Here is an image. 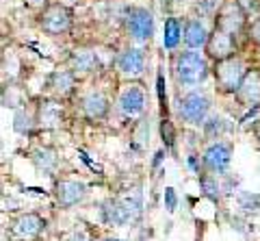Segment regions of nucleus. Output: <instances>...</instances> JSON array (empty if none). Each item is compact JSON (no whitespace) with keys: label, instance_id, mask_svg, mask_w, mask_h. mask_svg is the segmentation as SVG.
<instances>
[{"label":"nucleus","instance_id":"1","mask_svg":"<svg viewBox=\"0 0 260 241\" xmlns=\"http://www.w3.org/2000/svg\"><path fill=\"white\" fill-rule=\"evenodd\" d=\"M208 57L202 54L198 50H184V52H178L176 59H174V72H176V78L178 83L184 85V87H198L202 85L210 74V68H208Z\"/></svg>","mask_w":260,"mask_h":241},{"label":"nucleus","instance_id":"2","mask_svg":"<svg viewBox=\"0 0 260 241\" xmlns=\"http://www.w3.org/2000/svg\"><path fill=\"white\" fill-rule=\"evenodd\" d=\"M72 24H74V13H72V7L54 0L46 7V9L39 11L37 15V26L44 31L46 35L50 37H61L68 35L72 31Z\"/></svg>","mask_w":260,"mask_h":241},{"label":"nucleus","instance_id":"3","mask_svg":"<svg viewBox=\"0 0 260 241\" xmlns=\"http://www.w3.org/2000/svg\"><path fill=\"white\" fill-rule=\"evenodd\" d=\"M245 72H247L245 61H243L239 54H234L230 59H223V61H217L215 70H213L217 89L221 94H237Z\"/></svg>","mask_w":260,"mask_h":241},{"label":"nucleus","instance_id":"4","mask_svg":"<svg viewBox=\"0 0 260 241\" xmlns=\"http://www.w3.org/2000/svg\"><path fill=\"white\" fill-rule=\"evenodd\" d=\"M210 96L202 89H191L189 94H184L178 104V111L186 124L191 126H204L208 111H210Z\"/></svg>","mask_w":260,"mask_h":241},{"label":"nucleus","instance_id":"5","mask_svg":"<svg viewBox=\"0 0 260 241\" xmlns=\"http://www.w3.org/2000/svg\"><path fill=\"white\" fill-rule=\"evenodd\" d=\"M124 24L130 39H135L139 44L150 42L154 35V15L145 7H130L124 15Z\"/></svg>","mask_w":260,"mask_h":241},{"label":"nucleus","instance_id":"6","mask_svg":"<svg viewBox=\"0 0 260 241\" xmlns=\"http://www.w3.org/2000/svg\"><path fill=\"white\" fill-rule=\"evenodd\" d=\"M215 26L234 35V37H239L241 33L247 31V15L239 7L237 0H228V3L221 5V9H219L215 15Z\"/></svg>","mask_w":260,"mask_h":241},{"label":"nucleus","instance_id":"7","mask_svg":"<svg viewBox=\"0 0 260 241\" xmlns=\"http://www.w3.org/2000/svg\"><path fill=\"white\" fill-rule=\"evenodd\" d=\"M232 155H234V146L230 141H215L204 150L202 155V167L210 174H225L228 167L232 163Z\"/></svg>","mask_w":260,"mask_h":241},{"label":"nucleus","instance_id":"8","mask_svg":"<svg viewBox=\"0 0 260 241\" xmlns=\"http://www.w3.org/2000/svg\"><path fill=\"white\" fill-rule=\"evenodd\" d=\"M237 50H239V46H237V37H234V35L225 33V31L217 28V26L210 31V37H208V42L204 46V54L213 63L234 57Z\"/></svg>","mask_w":260,"mask_h":241},{"label":"nucleus","instance_id":"9","mask_svg":"<svg viewBox=\"0 0 260 241\" xmlns=\"http://www.w3.org/2000/svg\"><path fill=\"white\" fill-rule=\"evenodd\" d=\"M117 107L126 117H137L145 111V89L139 83H128L119 92Z\"/></svg>","mask_w":260,"mask_h":241},{"label":"nucleus","instance_id":"10","mask_svg":"<svg viewBox=\"0 0 260 241\" xmlns=\"http://www.w3.org/2000/svg\"><path fill=\"white\" fill-rule=\"evenodd\" d=\"M115 68L124 78H139L145 72V52L133 46L124 48L115 59Z\"/></svg>","mask_w":260,"mask_h":241},{"label":"nucleus","instance_id":"11","mask_svg":"<svg viewBox=\"0 0 260 241\" xmlns=\"http://www.w3.org/2000/svg\"><path fill=\"white\" fill-rule=\"evenodd\" d=\"M234 98L239 100V104H243V107H247V109L260 107V70L258 68H251L245 72V76H243Z\"/></svg>","mask_w":260,"mask_h":241},{"label":"nucleus","instance_id":"12","mask_svg":"<svg viewBox=\"0 0 260 241\" xmlns=\"http://www.w3.org/2000/svg\"><path fill=\"white\" fill-rule=\"evenodd\" d=\"M111 102L102 92H89L80 98V111L83 115L89 119V122H100L109 115Z\"/></svg>","mask_w":260,"mask_h":241},{"label":"nucleus","instance_id":"13","mask_svg":"<svg viewBox=\"0 0 260 241\" xmlns=\"http://www.w3.org/2000/svg\"><path fill=\"white\" fill-rule=\"evenodd\" d=\"M54 196H56V202L65 208L76 206L87 198V185L80 180H59L54 187Z\"/></svg>","mask_w":260,"mask_h":241},{"label":"nucleus","instance_id":"14","mask_svg":"<svg viewBox=\"0 0 260 241\" xmlns=\"http://www.w3.org/2000/svg\"><path fill=\"white\" fill-rule=\"evenodd\" d=\"M210 37V28L206 26V22L200 18V15H195V18H189L184 22V31H182V42L186 44V48H191V50H200V48H204L206 42Z\"/></svg>","mask_w":260,"mask_h":241},{"label":"nucleus","instance_id":"15","mask_svg":"<svg viewBox=\"0 0 260 241\" xmlns=\"http://www.w3.org/2000/svg\"><path fill=\"white\" fill-rule=\"evenodd\" d=\"M70 68L76 72V76H85V74H91L100 68V59H98V52L95 48H89V46H80L76 50H72L70 54Z\"/></svg>","mask_w":260,"mask_h":241},{"label":"nucleus","instance_id":"16","mask_svg":"<svg viewBox=\"0 0 260 241\" xmlns=\"http://www.w3.org/2000/svg\"><path fill=\"white\" fill-rule=\"evenodd\" d=\"M76 72L74 70H54L50 78H48V89H50L56 98H68L76 92Z\"/></svg>","mask_w":260,"mask_h":241},{"label":"nucleus","instance_id":"17","mask_svg":"<svg viewBox=\"0 0 260 241\" xmlns=\"http://www.w3.org/2000/svg\"><path fill=\"white\" fill-rule=\"evenodd\" d=\"M46 222L42 215L37 213H22L18 220L13 222V232L18 235L20 239H35L39 232L44 230Z\"/></svg>","mask_w":260,"mask_h":241},{"label":"nucleus","instance_id":"18","mask_svg":"<svg viewBox=\"0 0 260 241\" xmlns=\"http://www.w3.org/2000/svg\"><path fill=\"white\" fill-rule=\"evenodd\" d=\"M37 122L44 128H56L63 124V109L59 102L46 100L37 107Z\"/></svg>","mask_w":260,"mask_h":241},{"label":"nucleus","instance_id":"19","mask_svg":"<svg viewBox=\"0 0 260 241\" xmlns=\"http://www.w3.org/2000/svg\"><path fill=\"white\" fill-rule=\"evenodd\" d=\"M182 31H184V24L180 22V18L169 15L165 20V31H162V46L167 50H176L178 44L182 42Z\"/></svg>","mask_w":260,"mask_h":241},{"label":"nucleus","instance_id":"20","mask_svg":"<svg viewBox=\"0 0 260 241\" xmlns=\"http://www.w3.org/2000/svg\"><path fill=\"white\" fill-rule=\"evenodd\" d=\"M30 161H32V165H35L39 172H50V170L56 167V163H59L56 152L52 148H37L30 155Z\"/></svg>","mask_w":260,"mask_h":241},{"label":"nucleus","instance_id":"21","mask_svg":"<svg viewBox=\"0 0 260 241\" xmlns=\"http://www.w3.org/2000/svg\"><path fill=\"white\" fill-rule=\"evenodd\" d=\"M26 102V94L22 87L13 83H5L3 87V107L5 109H22V104Z\"/></svg>","mask_w":260,"mask_h":241},{"label":"nucleus","instance_id":"22","mask_svg":"<svg viewBox=\"0 0 260 241\" xmlns=\"http://www.w3.org/2000/svg\"><path fill=\"white\" fill-rule=\"evenodd\" d=\"M200 187H202V194H204L208 200H213V202H219V183H217V176L215 174H210V172H206V174H200Z\"/></svg>","mask_w":260,"mask_h":241},{"label":"nucleus","instance_id":"23","mask_svg":"<svg viewBox=\"0 0 260 241\" xmlns=\"http://www.w3.org/2000/svg\"><path fill=\"white\" fill-rule=\"evenodd\" d=\"M32 122H37V115L26 113V109H24V107L15 111V117H13L15 133H28L30 128H32Z\"/></svg>","mask_w":260,"mask_h":241},{"label":"nucleus","instance_id":"24","mask_svg":"<svg viewBox=\"0 0 260 241\" xmlns=\"http://www.w3.org/2000/svg\"><path fill=\"white\" fill-rule=\"evenodd\" d=\"M160 137H162V143H165L167 148L174 146L176 135H174V126H172V122H169V119H162V124H160Z\"/></svg>","mask_w":260,"mask_h":241},{"label":"nucleus","instance_id":"25","mask_svg":"<svg viewBox=\"0 0 260 241\" xmlns=\"http://www.w3.org/2000/svg\"><path fill=\"white\" fill-rule=\"evenodd\" d=\"M237 3L245 11L247 18H258L260 15V0H237Z\"/></svg>","mask_w":260,"mask_h":241},{"label":"nucleus","instance_id":"26","mask_svg":"<svg viewBox=\"0 0 260 241\" xmlns=\"http://www.w3.org/2000/svg\"><path fill=\"white\" fill-rule=\"evenodd\" d=\"M247 37L260 48V15L249 22V26H247Z\"/></svg>","mask_w":260,"mask_h":241},{"label":"nucleus","instance_id":"27","mask_svg":"<svg viewBox=\"0 0 260 241\" xmlns=\"http://www.w3.org/2000/svg\"><path fill=\"white\" fill-rule=\"evenodd\" d=\"M165 204H167V211H169V213H174V211H176V206H178L176 191H174L172 187H167V189H165Z\"/></svg>","mask_w":260,"mask_h":241},{"label":"nucleus","instance_id":"28","mask_svg":"<svg viewBox=\"0 0 260 241\" xmlns=\"http://www.w3.org/2000/svg\"><path fill=\"white\" fill-rule=\"evenodd\" d=\"M30 9H35V11H42V9H46L48 5H50V0H24Z\"/></svg>","mask_w":260,"mask_h":241},{"label":"nucleus","instance_id":"29","mask_svg":"<svg viewBox=\"0 0 260 241\" xmlns=\"http://www.w3.org/2000/svg\"><path fill=\"white\" fill-rule=\"evenodd\" d=\"M59 3H63V5H68V7H76V5H83L85 0H59Z\"/></svg>","mask_w":260,"mask_h":241},{"label":"nucleus","instance_id":"30","mask_svg":"<svg viewBox=\"0 0 260 241\" xmlns=\"http://www.w3.org/2000/svg\"><path fill=\"white\" fill-rule=\"evenodd\" d=\"M104 241H121V239H115V237H111V239H104Z\"/></svg>","mask_w":260,"mask_h":241}]
</instances>
